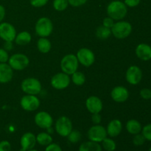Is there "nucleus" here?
Wrapping results in <instances>:
<instances>
[{
    "mask_svg": "<svg viewBox=\"0 0 151 151\" xmlns=\"http://www.w3.org/2000/svg\"><path fill=\"white\" fill-rule=\"evenodd\" d=\"M106 11L108 16L113 19L114 21H120L126 16L128 13V7L123 1L114 0L108 4Z\"/></svg>",
    "mask_w": 151,
    "mask_h": 151,
    "instance_id": "f257e3e1",
    "label": "nucleus"
},
{
    "mask_svg": "<svg viewBox=\"0 0 151 151\" xmlns=\"http://www.w3.org/2000/svg\"><path fill=\"white\" fill-rule=\"evenodd\" d=\"M132 25L126 21H117L113 25L111 30L113 35L117 39H124L131 35L132 32Z\"/></svg>",
    "mask_w": 151,
    "mask_h": 151,
    "instance_id": "f03ea898",
    "label": "nucleus"
},
{
    "mask_svg": "<svg viewBox=\"0 0 151 151\" xmlns=\"http://www.w3.org/2000/svg\"><path fill=\"white\" fill-rule=\"evenodd\" d=\"M79 62L76 55L74 54H68L63 56L60 60V69L63 72L69 75L77 72L79 67Z\"/></svg>",
    "mask_w": 151,
    "mask_h": 151,
    "instance_id": "7ed1b4c3",
    "label": "nucleus"
},
{
    "mask_svg": "<svg viewBox=\"0 0 151 151\" xmlns=\"http://www.w3.org/2000/svg\"><path fill=\"white\" fill-rule=\"evenodd\" d=\"M35 31L40 38H47L53 31V24L51 19L47 17H41L38 19L35 25Z\"/></svg>",
    "mask_w": 151,
    "mask_h": 151,
    "instance_id": "20e7f679",
    "label": "nucleus"
},
{
    "mask_svg": "<svg viewBox=\"0 0 151 151\" xmlns=\"http://www.w3.org/2000/svg\"><path fill=\"white\" fill-rule=\"evenodd\" d=\"M21 88L26 94L37 95L41 93L42 86L37 78H27L22 81L21 83Z\"/></svg>",
    "mask_w": 151,
    "mask_h": 151,
    "instance_id": "39448f33",
    "label": "nucleus"
},
{
    "mask_svg": "<svg viewBox=\"0 0 151 151\" xmlns=\"http://www.w3.org/2000/svg\"><path fill=\"white\" fill-rule=\"evenodd\" d=\"M7 63L13 70L22 71L28 67L29 64V59L26 55L16 53L9 58Z\"/></svg>",
    "mask_w": 151,
    "mask_h": 151,
    "instance_id": "423d86ee",
    "label": "nucleus"
},
{
    "mask_svg": "<svg viewBox=\"0 0 151 151\" xmlns=\"http://www.w3.org/2000/svg\"><path fill=\"white\" fill-rule=\"evenodd\" d=\"M73 125L71 119L66 116H61L56 120L55 124V130L59 136L67 137L72 131Z\"/></svg>",
    "mask_w": 151,
    "mask_h": 151,
    "instance_id": "0eeeda50",
    "label": "nucleus"
},
{
    "mask_svg": "<svg viewBox=\"0 0 151 151\" xmlns=\"http://www.w3.org/2000/svg\"><path fill=\"white\" fill-rule=\"evenodd\" d=\"M71 83V78L69 75L64 72H58L53 75L51 78L50 84L52 87L57 90H63L67 88Z\"/></svg>",
    "mask_w": 151,
    "mask_h": 151,
    "instance_id": "6e6552de",
    "label": "nucleus"
},
{
    "mask_svg": "<svg viewBox=\"0 0 151 151\" xmlns=\"http://www.w3.org/2000/svg\"><path fill=\"white\" fill-rule=\"evenodd\" d=\"M107 136L106 128H105L103 125H100V124L91 126L87 132V137L88 139L97 143L102 142L103 140L107 137Z\"/></svg>",
    "mask_w": 151,
    "mask_h": 151,
    "instance_id": "1a4fd4ad",
    "label": "nucleus"
},
{
    "mask_svg": "<svg viewBox=\"0 0 151 151\" xmlns=\"http://www.w3.org/2000/svg\"><path fill=\"white\" fill-rule=\"evenodd\" d=\"M41 101L36 95L26 94L21 98L20 106L26 111L32 112L39 108Z\"/></svg>",
    "mask_w": 151,
    "mask_h": 151,
    "instance_id": "9d476101",
    "label": "nucleus"
},
{
    "mask_svg": "<svg viewBox=\"0 0 151 151\" xmlns=\"http://www.w3.org/2000/svg\"><path fill=\"white\" fill-rule=\"evenodd\" d=\"M76 57L78 62L85 67L92 66L95 60V55L92 50L88 48H81L77 52Z\"/></svg>",
    "mask_w": 151,
    "mask_h": 151,
    "instance_id": "9b49d317",
    "label": "nucleus"
},
{
    "mask_svg": "<svg viewBox=\"0 0 151 151\" xmlns=\"http://www.w3.org/2000/svg\"><path fill=\"white\" fill-rule=\"evenodd\" d=\"M125 79L131 85H137L142 79V71L139 66L135 65L131 66L125 72Z\"/></svg>",
    "mask_w": 151,
    "mask_h": 151,
    "instance_id": "f8f14e48",
    "label": "nucleus"
},
{
    "mask_svg": "<svg viewBox=\"0 0 151 151\" xmlns=\"http://www.w3.org/2000/svg\"><path fill=\"white\" fill-rule=\"evenodd\" d=\"M16 29L13 24L8 22L0 23V38L4 41H14L16 36Z\"/></svg>",
    "mask_w": 151,
    "mask_h": 151,
    "instance_id": "ddd939ff",
    "label": "nucleus"
},
{
    "mask_svg": "<svg viewBox=\"0 0 151 151\" xmlns=\"http://www.w3.org/2000/svg\"><path fill=\"white\" fill-rule=\"evenodd\" d=\"M35 125L42 129L51 128L53 124V119L51 115L46 111H38L34 116Z\"/></svg>",
    "mask_w": 151,
    "mask_h": 151,
    "instance_id": "4468645a",
    "label": "nucleus"
},
{
    "mask_svg": "<svg viewBox=\"0 0 151 151\" xmlns=\"http://www.w3.org/2000/svg\"><path fill=\"white\" fill-rule=\"evenodd\" d=\"M86 107L88 112L92 114L100 113L103 109V104L100 97L97 96H90L86 100Z\"/></svg>",
    "mask_w": 151,
    "mask_h": 151,
    "instance_id": "2eb2a0df",
    "label": "nucleus"
},
{
    "mask_svg": "<svg viewBox=\"0 0 151 151\" xmlns=\"http://www.w3.org/2000/svg\"><path fill=\"white\" fill-rule=\"evenodd\" d=\"M111 97L116 103H124L129 97V91L128 88L122 86L114 87L111 92Z\"/></svg>",
    "mask_w": 151,
    "mask_h": 151,
    "instance_id": "dca6fc26",
    "label": "nucleus"
},
{
    "mask_svg": "<svg viewBox=\"0 0 151 151\" xmlns=\"http://www.w3.org/2000/svg\"><path fill=\"white\" fill-rule=\"evenodd\" d=\"M36 136L31 132H27L22 136L20 139L21 151H27L33 149L36 144Z\"/></svg>",
    "mask_w": 151,
    "mask_h": 151,
    "instance_id": "f3484780",
    "label": "nucleus"
},
{
    "mask_svg": "<svg viewBox=\"0 0 151 151\" xmlns=\"http://www.w3.org/2000/svg\"><path fill=\"white\" fill-rule=\"evenodd\" d=\"M136 55L143 61H147L151 59V47L149 44L142 43L137 45L135 50Z\"/></svg>",
    "mask_w": 151,
    "mask_h": 151,
    "instance_id": "a211bd4d",
    "label": "nucleus"
},
{
    "mask_svg": "<svg viewBox=\"0 0 151 151\" xmlns=\"http://www.w3.org/2000/svg\"><path fill=\"white\" fill-rule=\"evenodd\" d=\"M13 77V69L7 63H0V83L10 82Z\"/></svg>",
    "mask_w": 151,
    "mask_h": 151,
    "instance_id": "6ab92c4d",
    "label": "nucleus"
},
{
    "mask_svg": "<svg viewBox=\"0 0 151 151\" xmlns=\"http://www.w3.org/2000/svg\"><path fill=\"white\" fill-rule=\"evenodd\" d=\"M122 131V123L119 119H115L110 121L106 127L107 134L110 137H116Z\"/></svg>",
    "mask_w": 151,
    "mask_h": 151,
    "instance_id": "aec40b11",
    "label": "nucleus"
},
{
    "mask_svg": "<svg viewBox=\"0 0 151 151\" xmlns=\"http://www.w3.org/2000/svg\"><path fill=\"white\" fill-rule=\"evenodd\" d=\"M125 128L130 134L135 135L142 132V124L137 119H130L127 122Z\"/></svg>",
    "mask_w": 151,
    "mask_h": 151,
    "instance_id": "412c9836",
    "label": "nucleus"
},
{
    "mask_svg": "<svg viewBox=\"0 0 151 151\" xmlns=\"http://www.w3.org/2000/svg\"><path fill=\"white\" fill-rule=\"evenodd\" d=\"M32 40V35L27 31H22L16 34L15 38V43L19 46H25L29 44Z\"/></svg>",
    "mask_w": 151,
    "mask_h": 151,
    "instance_id": "4be33fe9",
    "label": "nucleus"
},
{
    "mask_svg": "<svg viewBox=\"0 0 151 151\" xmlns=\"http://www.w3.org/2000/svg\"><path fill=\"white\" fill-rule=\"evenodd\" d=\"M37 48L41 53L47 54L52 49V44L47 38H40L37 41Z\"/></svg>",
    "mask_w": 151,
    "mask_h": 151,
    "instance_id": "5701e85b",
    "label": "nucleus"
},
{
    "mask_svg": "<svg viewBox=\"0 0 151 151\" xmlns=\"http://www.w3.org/2000/svg\"><path fill=\"white\" fill-rule=\"evenodd\" d=\"M78 151H102V147L99 143L89 140L82 143Z\"/></svg>",
    "mask_w": 151,
    "mask_h": 151,
    "instance_id": "b1692460",
    "label": "nucleus"
},
{
    "mask_svg": "<svg viewBox=\"0 0 151 151\" xmlns=\"http://www.w3.org/2000/svg\"><path fill=\"white\" fill-rule=\"evenodd\" d=\"M52 137L48 133L41 132L36 136V142L41 146L49 145L52 143Z\"/></svg>",
    "mask_w": 151,
    "mask_h": 151,
    "instance_id": "393cba45",
    "label": "nucleus"
},
{
    "mask_svg": "<svg viewBox=\"0 0 151 151\" xmlns=\"http://www.w3.org/2000/svg\"><path fill=\"white\" fill-rule=\"evenodd\" d=\"M96 37H97L98 39L102 40H106L111 36V30L110 28H108L104 27L103 25L98 27L96 29L95 32Z\"/></svg>",
    "mask_w": 151,
    "mask_h": 151,
    "instance_id": "a878e982",
    "label": "nucleus"
},
{
    "mask_svg": "<svg viewBox=\"0 0 151 151\" xmlns=\"http://www.w3.org/2000/svg\"><path fill=\"white\" fill-rule=\"evenodd\" d=\"M70 78L71 81L76 86L83 85L86 82V80L85 75L83 72H78V71L72 74Z\"/></svg>",
    "mask_w": 151,
    "mask_h": 151,
    "instance_id": "bb28decb",
    "label": "nucleus"
},
{
    "mask_svg": "<svg viewBox=\"0 0 151 151\" xmlns=\"http://www.w3.org/2000/svg\"><path fill=\"white\" fill-rule=\"evenodd\" d=\"M102 146L103 149H105V150L106 151H114L116 148V144L114 140L111 138H108V137L103 140Z\"/></svg>",
    "mask_w": 151,
    "mask_h": 151,
    "instance_id": "cd10ccee",
    "label": "nucleus"
},
{
    "mask_svg": "<svg viewBox=\"0 0 151 151\" xmlns=\"http://www.w3.org/2000/svg\"><path fill=\"white\" fill-rule=\"evenodd\" d=\"M52 5L55 10L58 12H62L66 10L69 4L68 0H54Z\"/></svg>",
    "mask_w": 151,
    "mask_h": 151,
    "instance_id": "c85d7f7f",
    "label": "nucleus"
},
{
    "mask_svg": "<svg viewBox=\"0 0 151 151\" xmlns=\"http://www.w3.org/2000/svg\"><path fill=\"white\" fill-rule=\"evenodd\" d=\"M81 137H82V135H81V133L78 130H73L71 131L70 134L68 135L67 138L68 140L72 144H75V143H78V142H80V140L81 139Z\"/></svg>",
    "mask_w": 151,
    "mask_h": 151,
    "instance_id": "c756f323",
    "label": "nucleus"
},
{
    "mask_svg": "<svg viewBox=\"0 0 151 151\" xmlns=\"http://www.w3.org/2000/svg\"><path fill=\"white\" fill-rule=\"evenodd\" d=\"M134 138H133V143H134V145L136 146H141L142 145L145 144L146 139L144 137V136L142 134V133L139 134H137L134 135Z\"/></svg>",
    "mask_w": 151,
    "mask_h": 151,
    "instance_id": "7c9ffc66",
    "label": "nucleus"
},
{
    "mask_svg": "<svg viewBox=\"0 0 151 151\" xmlns=\"http://www.w3.org/2000/svg\"><path fill=\"white\" fill-rule=\"evenodd\" d=\"M141 133L146 140L151 142V123L145 125L142 129Z\"/></svg>",
    "mask_w": 151,
    "mask_h": 151,
    "instance_id": "2f4dec72",
    "label": "nucleus"
},
{
    "mask_svg": "<svg viewBox=\"0 0 151 151\" xmlns=\"http://www.w3.org/2000/svg\"><path fill=\"white\" fill-rule=\"evenodd\" d=\"M49 0H29L30 4L34 7H42L48 3Z\"/></svg>",
    "mask_w": 151,
    "mask_h": 151,
    "instance_id": "473e14b6",
    "label": "nucleus"
},
{
    "mask_svg": "<svg viewBox=\"0 0 151 151\" xmlns=\"http://www.w3.org/2000/svg\"><path fill=\"white\" fill-rule=\"evenodd\" d=\"M140 97L144 100H151V89L147 88H145L141 89L139 92Z\"/></svg>",
    "mask_w": 151,
    "mask_h": 151,
    "instance_id": "72a5a7b5",
    "label": "nucleus"
},
{
    "mask_svg": "<svg viewBox=\"0 0 151 151\" xmlns=\"http://www.w3.org/2000/svg\"><path fill=\"white\" fill-rule=\"evenodd\" d=\"M8 52L4 48H0V63H7L9 60Z\"/></svg>",
    "mask_w": 151,
    "mask_h": 151,
    "instance_id": "f704fd0d",
    "label": "nucleus"
},
{
    "mask_svg": "<svg viewBox=\"0 0 151 151\" xmlns=\"http://www.w3.org/2000/svg\"><path fill=\"white\" fill-rule=\"evenodd\" d=\"M69 4L72 7H78L83 6L87 2V0H68Z\"/></svg>",
    "mask_w": 151,
    "mask_h": 151,
    "instance_id": "c9c22d12",
    "label": "nucleus"
},
{
    "mask_svg": "<svg viewBox=\"0 0 151 151\" xmlns=\"http://www.w3.org/2000/svg\"><path fill=\"white\" fill-rule=\"evenodd\" d=\"M11 145L7 140H3L0 142V151H10Z\"/></svg>",
    "mask_w": 151,
    "mask_h": 151,
    "instance_id": "e433bc0d",
    "label": "nucleus"
},
{
    "mask_svg": "<svg viewBox=\"0 0 151 151\" xmlns=\"http://www.w3.org/2000/svg\"><path fill=\"white\" fill-rule=\"evenodd\" d=\"M114 20L113 19H111V17H109V16H107V17L105 18L104 19H103V24L104 27H108V28H111L112 27H113V25L114 24Z\"/></svg>",
    "mask_w": 151,
    "mask_h": 151,
    "instance_id": "4c0bfd02",
    "label": "nucleus"
},
{
    "mask_svg": "<svg viewBox=\"0 0 151 151\" xmlns=\"http://www.w3.org/2000/svg\"><path fill=\"white\" fill-rule=\"evenodd\" d=\"M141 0H124L123 2L128 7H135L140 4Z\"/></svg>",
    "mask_w": 151,
    "mask_h": 151,
    "instance_id": "58836bf2",
    "label": "nucleus"
},
{
    "mask_svg": "<svg viewBox=\"0 0 151 151\" xmlns=\"http://www.w3.org/2000/svg\"><path fill=\"white\" fill-rule=\"evenodd\" d=\"M45 151H63L60 145L56 143H51L46 147Z\"/></svg>",
    "mask_w": 151,
    "mask_h": 151,
    "instance_id": "ea45409f",
    "label": "nucleus"
},
{
    "mask_svg": "<svg viewBox=\"0 0 151 151\" xmlns=\"http://www.w3.org/2000/svg\"><path fill=\"white\" fill-rule=\"evenodd\" d=\"M91 121H92L94 125H99L100 124L102 121V117L100 116V113L97 114H92V116H91Z\"/></svg>",
    "mask_w": 151,
    "mask_h": 151,
    "instance_id": "a19ab883",
    "label": "nucleus"
},
{
    "mask_svg": "<svg viewBox=\"0 0 151 151\" xmlns=\"http://www.w3.org/2000/svg\"><path fill=\"white\" fill-rule=\"evenodd\" d=\"M3 48L6 50V51H10V50H13V41H4V47Z\"/></svg>",
    "mask_w": 151,
    "mask_h": 151,
    "instance_id": "79ce46f5",
    "label": "nucleus"
},
{
    "mask_svg": "<svg viewBox=\"0 0 151 151\" xmlns=\"http://www.w3.org/2000/svg\"><path fill=\"white\" fill-rule=\"evenodd\" d=\"M5 14H6L5 8H4V6L0 4V23L2 22V21L4 20V17H5Z\"/></svg>",
    "mask_w": 151,
    "mask_h": 151,
    "instance_id": "37998d69",
    "label": "nucleus"
},
{
    "mask_svg": "<svg viewBox=\"0 0 151 151\" xmlns=\"http://www.w3.org/2000/svg\"><path fill=\"white\" fill-rule=\"evenodd\" d=\"M27 151H38V150H35V149H31V150H27Z\"/></svg>",
    "mask_w": 151,
    "mask_h": 151,
    "instance_id": "c03bdc74",
    "label": "nucleus"
},
{
    "mask_svg": "<svg viewBox=\"0 0 151 151\" xmlns=\"http://www.w3.org/2000/svg\"><path fill=\"white\" fill-rule=\"evenodd\" d=\"M148 151H151V147H150V148L149 149V150H148Z\"/></svg>",
    "mask_w": 151,
    "mask_h": 151,
    "instance_id": "a18cd8bd",
    "label": "nucleus"
}]
</instances>
